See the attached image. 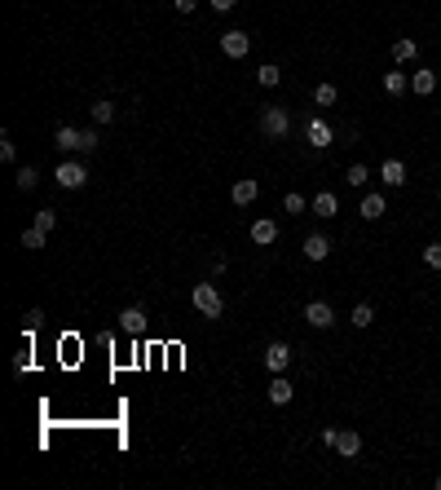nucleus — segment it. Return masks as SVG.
Wrapping results in <instances>:
<instances>
[{
	"instance_id": "nucleus-22",
	"label": "nucleus",
	"mask_w": 441,
	"mask_h": 490,
	"mask_svg": "<svg viewBox=\"0 0 441 490\" xmlns=\"http://www.w3.org/2000/svg\"><path fill=\"white\" fill-rule=\"evenodd\" d=\"M349 322H353V327H371V322H375V305H371V301H357L353 314H349Z\"/></svg>"
},
{
	"instance_id": "nucleus-33",
	"label": "nucleus",
	"mask_w": 441,
	"mask_h": 490,
	"mask_svg": "<svg viewBox=\"0 0 441 490\" xmlns=\"http://www.w3.org/2000/svg\"><path fill=\"white\" fill-rule=\"evenodd\" d=\"M172 9L177 13H194V9H199V0H172Z\"/></svg>"
},
{
	"instance_id": "nucleus-3",
	"label": "nucleus",
	"mask_w": 441,
	"mask_h": 490,
	"mask_svg": "<svg viewBox=\"0 0 441 490\" xmlns=\"http://www.w3.org/2000/svg\"><path fill=\"white\" fill-rule=\"evenodd\" d=\"M53 182H58L62 190H84V182H89V168H84L79 159H58Z\"/></svg>"
},
{
	"instance_id": "nucleus-24",
	"label": "nucleus",
	"mask_w": 441,
	"mask_h": 490,
	"mask_svg": "<svg viewBox=\"0 0 441 490\" xmlns=\"http://www.w3.org/2000/svg\"><path fill=\"white\" fill-rule=\"evenodd\" d=\"M345 182H349V186H357V190H362V186L371 182V168H366V163H349V172H345Z\"/></svg>"
},
{
	"instance_id": "nucleus-4",
	"label": "nucleus",
	"mask_w": 441,
	"mask_h": 490,
	"mask_svg": "<svg viewBox=\"0 0 441 490\" xmlns=\"http://www.w3.org/2000/svg\"><path fill=\"white\" fill-rule=\"evenodd\" d=\"M305 142L314 146V151H326V146L335 142V133H331V124H326L322 115H309L305 120Z\"/></svg>"
},
{
	"instance_id": "nucleus-16",
	"label": "nucleus",
	"mask_w": 441,
	"mask_h": 490,
	"mask_svg": "<svg viewBox=\"0 0 441 490\" xmlns=\"http://www.w3.org/2000/svg\"><path fill=\"white\" fill-rule=\"evenodd\" d=\"M357 212H362V221H380L384 212H388V203H384V194H366V199H362V208H357Z\"/></svg>"
},
{
	"instance_id": "nucleus-31",
	"label": "nucleus",
	"mask_w": 441,
	"mask_h": 490,
	"mask_svg": "<svg viewBox=\"0 0 441 490\" xmlns=\"http://www.w3.org/2000/svg\"><path fill=\"white\" fill-rule=\"evenodd\" d=\"M423 265H428V270H441V243H428V248H423Z\"/></svg>"
},
{
	"instance_id": "nucleus-27",
	"label": "nucleus",
	"mask_w": 441,
	"mask_h": 490,
	"mask_svg": "<svg viewBox=\"0 0 441 490\" xmlns=\"http://www.w3.org/2000/svg\"><path fill=\"white\" fill-rule=\"evenodd\" d=\"M335 97H340L335 84H318V89H314V102H318L322 111H326V106H335Z\"/></svg>"
},
{
	"instance_id": "nucleus-5",
	"label": "nucleus",
	"mask_w": 441,
	"mask_h": 490,
	"mask_svg": "<svg viewBox=\"0 0 441 490\" xmlns=\"http://www.w3.org/2000/svg\"><path fill=\"white\" fill-rule=\"evenodd\" d=\"M305 322L314 327V332H326V327H335V309L326 301H309L305 305Z\"/></svg>"
},
{
	"instance_id": "nucleus-7",
	"label": "nucleus",
	"mask_w": 441,
	"mask_h": 490,
	"mask_svg": "<svg viewBox=\"0 0 441 490\" xmlns=\"http://www.w3.org/2000/svg\"><path fill=\"white\" fill-rule=\"evenodd\" d=\"M291 367V345H283V340H274V345L265 349V371L269 375H283Z\"/></svg>"
},
{
	"instance_id": "nucleus-18",
	"label": "nucleus",
	"mask_w": 441,
	"mask_h": 490,
	"mask_svg": "<svg viewBox=\"0 0 441 490\" xmlns=\"http://www.w3.org/2000/svg\"><path fill=\"white\" fill-rule=\"evenodd\" d=\"M411 89H415L419 97H433V93H437V71H415V75H411Z\"/></svg>"
},
{
	"instance_id": "nucleus-2",
	"label": "nucleus",
	"mask_w": 441,
	"mask_h": 490,
	"mask_svg": "<svg viewBox=\"0 0 441 490\" xmlns=\"http://www.w3.org/2000/svg\"><path fill=\"white\" fill-rule=\"evenodd\" d=\"M190 301H194V309H199L203 318H221V314H225V301H221V291L212 287V283H194Z\"/></svg>"
},
{
	"instance_id": "nucleus-10",
	"label": "nucleus",
	"mask_w": 441,
	"mask_h": 490,
	"mask_svg": "<svg viewBox=\"0 0 441 490\" xmlns=\"http://www.w3.org/2000/svg\"><path fill=\"white\" fill-rule=\"evenodd\" d=\"M309 212H314V217H322V221H331L335 212H340V199H335L331 190H318V194H314V203H309Z\"/></svg>"
},
{
	"instance_id": "nucleus-26",
	"label": "nucleus",
	"mask_w": 441,
	"mask_h": 490,
	"mask_svg": "<svg viewBox=\"0 0 441 490\" xmlns=\"http://www.w3.org/2000/svg\"><path fill=\"white\" fill-rule=\"evenodd\" d=\"M89 111H93V124H110L115 120V102H93Z\"/></svg>"
},
{
	"instance_id": "nucleus-11",
	"label": "nucleus",
	"mask_w": 441,
	"mask_h": 490,
	"mask_svg": "<svg viewBox=\"0 0 441 490\" xmlns=\"http://www.w3.org/2000/svg\"><path fill=\"white\" fill-rule=\"evenodd\" d=\"M335 451H340V460H357V455H362V433L345 429V433L335 437Z\"/></svg>"
},
{
	"instance_id": "nucleus-12",
	"label": "nucleus",
	"mask_w": 441,
	"mask_h": 490,
	"mask_svg": "<svg viewBox=\"0 0 441 490\" xmlns=\"http://www.w3.org/2000/svg\"><path fill=\"white\" fill-rule=\"evenodd\" d=\"M291 398H296V384H291L287 375H274V380H269V402L274 406H287Z\"/></svg>"
},
{
	"instance_id": "nucleus-6",
	"label": "nucleus",
	"mask_w": 441,
	"mask_h": 490,
	"mask_svg": "<svg viewBox=\"0 0 441 490\" xmlns=\"http://www.w3.org/2000/svg\"><path fill=\"white\" fill-rule=\"evenodd\" d=\"M248 49H252V36H248V31H225V36H221V54L225 58H248Z\"/></svg>"
},
{
	"instance_id": "nucleus-36",
	"label": "nucleus",
	"mask_w": 441,
	"mask_h": 490,
	"mask_svg": "<svg viewBox=\"0 0 441 490\" xmlns=\"http://www.w3.org/2000/svg\"><path fill=\"white\" fill-rule=\"evenodd\" d=\"M318 437H322V446H335V437H340V429H322Z\"/></svg>"
},
{
	"instance_id": "nucleus-19",
	"label": "nucleus",
	"mask_w": 441,
	"mask_h": 490,
	"mask_svg": "<svg viewBox=\"0 0 441 490\" xmlns=\"http://www.w3.org/2000/svg\"><path fill=\"white\" fill-rule=\"evenodd\" d=\"M406 89H411V75H406V71H388L384 75V93L388 97H402Z\"/></svg>"
},
{
	"instance_id": "nucleus-25",
	"label": "nucleus",
	"mask_w": 441,
	"mask_h": 490,
	"mask_svg": "<svg viewBox=\"0 0 441 490\" xmlns=\"http://www.w3.org/2000/svg\"><path fill=\"white\" fill-rule=\"evenodd\" d=\"M58 151H79V133L75 128H67V124L58 128Z\"/></svg>"
},
{
	"instance_id": "nucleus-20",
	"label": "nucleus",
	"mask_w": 441,
	"mask_h": 490,
	"mask_svg": "<svg viewBox=\"0 0 441 490\" xmlns=\"http://www.w3.org/2000/svg\"><path fill=\"white\" fill-rule=\"evenodd\" d=\"M44 239H49V230H40V225H27L18 243H23L27 252H40V248H44Z\"/></svg>"
},
{
	"instance_id": "nucleus-9",
	"label": "nucleus",
	"mask_w": 441,
	"mask_h": 490,
	"mask_svg": "<svg viewBox=\"0 0 441 490\" xmlns=\"http://www.w3.org/2000/svg\"><path fill=\"white\" fill-rule=\"evenodd\" d=\"M252 243H256V248H274V243H279V221H274V217L252 221Z\"/></svg>"
},
{
	"instance_id": "nucleus-35",
	"label": "nucleus",
	"mask_w": 441,
	"mask_h": 490,
	"mask_svg": "<svg viewBox=\"0 0 441 490\" xmlns=\"http://www.w3.org/2000/svg\"><path fill=\"white\" fill-rule=\"evenodd\" d=\"M207 5H212V9H217V13H230V9L238 5V0H207Z\"/></svg>"
},
{
	"instance_id": "nucleus-23",
	"label": "nucleus",
	"mask_w": 441,
	"mask_h": 490,
	"mask_svg": "<svg viewBox=\"0 0 441 490\" xmlns=\"http://www.w3.org/2000/svg\"><path fill=\"white\" fill-rule=\"evenodd\" d=\"M13 186H18L23 194H27V190H36V186H40V172L31 168V163H23V168H18V177H13Z\"/></svg>"
},
{
	"instance_id": "nucleus-15",
	"label": "nucleus",
	"mask_w": 441,
	"mask_h": 490,
	"mask_svg": "<svg viewBox=\"0 0 441 490\" xmlns=\"http://www.w3.org/2000/svg\"><path fill=\"white\" fill-rule=\"evenodd\" d=\"M120 332H128V336H141L146 332V314H141L137 305H128L124 314H120Z\"/></svg>"
},
{
	"instance_id": "nucleus-29",
	"label": "nucleus",
	"mask_w": 441,
	"mask_h": 490,
	"mask_svg": "<svg viewBox=\"0 0 441 490\" xmlns=\"http://www.w3.org/2000/svg\"><path fill=\"white\" fill-rule=\"evenodd\" d=\"M31 225H40V230H53V225H58V212H53V208H40Z\"/></svg>"
},
{
	"instance_id": "nucleus-37",
	"label": "nucleus",
	"mask_w": 441,
	"mask_h": 490,
	"mask_svg": "<svg viewBox=\"0 0 441 490\" xmlns=\"http://www.w3.org/2000/svg\"><path fill=\"white\" fill-rule=\"evenodd\" d=\"M437 199H441V190H437Z\"/></svg>"
},
{
	"instance_id": "nucleus-28",
	"label": "nucleus",
	"mask_w": 441,
	"mask_h": 490,
	"mask_svg": "<svg viewBox=\"0 0 441 490\" xmlns=\"http://www.w3.org/2000/svg\"><path fill=\"white\" fill-rule=\"evenodd\" d=\"M305 208H309V199H305V194H296V190H291L287 199H283V212H291V217H300Z\"/></svg>"
},
{
	"instance_id": "nucleus-32",
	"label": "nucleus",
	"mask_w": 441,
	"mask_h": 490,
	"mask_svg": "<svg viewBox=\"0 0 441 490\" xmlns=\"http://www.w3.org/2000/svg\"><path fill=\"white\" fill-rule=\"evenodd\" d=\"M13 155H18V151H13V142H9V133H5V137H0V159L13 163Z\"/></svg>"
},
{
	"instance_id": "nucleus-13",
	"label": "nucleus",
	"mask_w": 441,
	"mask_h": 490,
	"mask_svg": "<svg viewBox=\"0 0 441 490\" xmlns=\"http://www.w3.org/2000/svg\"><path fill=\"white\" fill-rule=\"evenodd\" d=\"M380 182H384V186H393V190H402V186H406V163H402V159H384Z\"/></svg>"
},
{
	"instance_id": "nucleus-30",
	"label": "nucleus",
	"mask_w": 441,
	"mask_h": 490,
	"mask_svg": "<svg viewBox=\"0 0 441 490\" xmlns=\"http://www.w3.org/2000/svg\"><path fill=\"white\" fill-rule=\"evenodd\" d=\"M97 151V128H84L79 133V155H93Z\"/></svg>"
},
{
	"instance_id": "nucleus-8",
	"label": "nucleus",
	"mask_w": 441,
	"mask_h": 490,
	"mask_svg": "<svg viewBox=\"0 0 441 490\" xmlns=\"http://www.w3.org/2000/svg\"><path fill=\"white\" fill-rule=\"evenodd\" d=\"M256 194H260L256 177H238V182L230 186V199H234V208H252V203H256Z\"/></svg>"
},
{
	"instance_id": "nucleus-14",
	"label": "nucleus",
	"mask_w": 441,
	"mask_h": 490,
	"mask_svg": "<svg viewBox=\"0 0 441 490\" xmlns=\"http://www.w3.org/2000/svg\"><path fill=\"white\" fill-rule=\"evenodd\" d=\"M300 248H305L309 260H326V256H331V239H326V234H305Z\"/></svg>"
},
{
	"instance_id": "nucleus-34",
	"label": "nucleus",
	"mask_w": 441,
	"mask_h": 490,
	"mask_svg": "<svg viewBox=\"0 0 441 490\" xmlns=\"http://www.w3.org/2000/svg\"><path fill=\"white\" fill-rule=\"evenodd\" d=\"M27 367H31V353H27V349H23V353H18V358H13V371H18V375H23V371H27Z\"/></svg>"
},
{
	"instance_id": "nucleus-1",
	"label": "nucleus",
	"mask_w": 441,
	"mask_h": 490,
	"mask_svg": "<svg viewBox=\"0 0 441 490\" xmlns=\"http://www.w3.org/2000/svg\"><path fill=\"white\" fill-rule=\"evenodd\" d=\"M256 128L265 137H274V142H283L287 133H291V115L283 106H260V115H256Z\"/></svg>"
},
{
	"instance_id": "nucleus-21",
	"label": "nucleus",
	"mask_w": 441,
	"mask_h": 490,
	"mask_svg": "<svg viewBox=\"0 0 441 490\" xmlns=\"http://www.w3.org/2000/svg\"><path fill=\"white\" fill-rule=\"evenodd\" d=\"M256 84H260V89H279V84H283V71L274 67V62H265V67L256 71Z\"/></svg>"
},
{
	"instance_id": "nucleus-17",
	"label": "nucleus",
	"mask_w": 441,
	"mask_h": 490,
	"mask_svg": "<svg viewBox=\"0 0 441 490\" xmlns=\"http://www.w3.org/2000/svg\"><path fill=\"white\" fill-rule=\"evenodd\" d=\"M388 54H393V62H415V58H419V44H415L411 36H402V40H393V49H388Z\"/></svg>"
}]
</instances>
